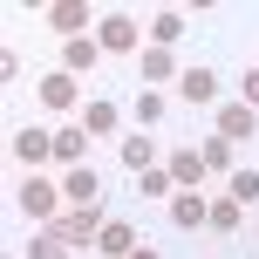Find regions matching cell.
<instances>
[{
  "label": "cell",
  "mask_w": 259,
  "mask_h": 259,
  "mask_svg": "<svg viewBox=\"0 0 259 259\" xmlns=\"http://www.w3.org/2000/svg\"><path fill=\"white\" fill-rule=\"evenodd\" d=\"M14 205H21V211H27L34 225H55V219L68 211V198H62V184H48V178L34 170V178H27L21 191H14Z\"/></svg>",
  "instance_id": "6da1fadb"
},
{
  "label": "cell",
  "mask_w": 259,
  "mask_h": 259,
  "mask_svg": "<svg viewBox=\"0 0 259 259\" xmlns=\"http://www.w3.org/2000/svg\"><path fill=\"white\" fill-rule=\"evenodd\" d=\"M48 232L62 239V246H75V252H82V246H96V239H103V211H89V205H68L62 219L48 225Z\"/></svg>",
  "instance_id": "7a4b0ae2"
},
{
  "label": "cell",
  "mask_w": 259,
  "mask_h": 259,
  "mask_svg": "<svg viewBox=\"0 0 259 259\" xmlns=\"http://www.w3.org/2000/svg\"><path fill=\"white\" fill-rule=\"evenodd\" d=\"M96 41H103V55H143V27L130 14H103L96 21Z\"/></svg>",
  "instance_id": "3957f363"
},
{
  "label": "cell",
  "mask_w": 259,
  "mask_h": 259,
  "mask_svg": "<svg viewBox=\"0 0 259 259\" xmlns=\"http://www.w3.org/2000/svg\"><path fill=\"white\" fill-rule=\"evenodd\" d=\"M48 27L62 41H82V34H96V14L82 7V0H55V7H48Z\"/></svg>",
  "instance_id": "277c9868"
},
{
  "label": "cell",
  "mask_w": 259,
  "mask_h": 259,
  "mask_svg": "<svg viewBox=\"0 0 259 259\" xmlns=\"http://www.w3.org/2000/svg\"><path fill=\"white\" fill-rule=\"evenodd\" d=\"M137 75H143V89H164V82H178V75H184V68H178V55H170V48H150V41H143Z\"/></svg>",
  "instance_id": "5b68a950"
},
{
  "label": "cell",
  "mask_w": 259,
  "mask_h": 259,
  "mask_svg": "<svg viewBox=\"0 0 259 259\" xmlns=\"http://www.w3.org/2000/svg\"><path fill=\"white\" fill-rule=\"evenodd\" d=\"M62 198H68V205H89V211H103V170L75 164V170L62 178Z\"/></svg>",
  "instance_id": "8992f818"
},
{
  "label": "cell",
  "mask_w": 259,
  "mask_h": 259,
  "mask_svg": "<svg viewBox=\"0 0 259 259\" xmlns=\"http://www.w3.org/2000/svg\"><path fill=\"white\" fill-rule=\"evenodd\" d=\"M164 170H170L178 191H198V184H205V157H198V143H178V150L164 157Z\"/></svg>",
  "instance_id": "52a82bcc"
},
{
  "label": "cell",
  "mask_w": 259,
  "mask_h": 259,
  "mask_svg": "<svg viewBox=\"0 0 259 259\" xmlns=\"http://www.w3.org/2000/svg\"><path fill=\"white\" fill-rule=\"evenodd\" d=\"M164 211H170V225L198 232V225L211 219V198H205V191H170V198H164Z\"/></svg>",
  "instance_id": "ba28073f"
},
{
  "label": "cell",
  "mask_w": 259,
  "mask_h": 259,
  "mask_svg": "<svg viewBox=\"0 0 259 259\" xmlns=\"http://www.w3.org/2000/svg\"><path fill=\"white\" fill-rule=\"evenodd\" d=\"M219 137H225V143H252V137H259V109H246V103H219Z\"/></svg>",
  "instance_id": "9c48e42d"
},
{
  "label": "cell",
  "mask_w": 259,
  "mask_h": 259,
  "mask_svg": "<svg viewBox=\"0 0 259 259\" xmlns=\"http://www.w3.org/2000/svg\"><path fill=\"white\" fill-rule=\"evenodd\" d=\"M7 150L21 157L27 170H41V164L55 157V130H14V143H7Z\"/></svg>",
  "instance_id": "30bf717a"
},
{
  "label": "cell",
  "mask_w": 259,
  "mask_h": 259,
  "mask_svg": "<svg viewBox=\"0 0 259 259\" xmlns=\"http://www.w3.org/2000/svg\"><path fill=\"white\" fill-rule=\"evenodd\" d=\"M82 130H89V137H116L123 130V109L109 103V96H89V103H82V116H75Z\"/></svg>",
  "instance_id": "8fae6325"
},
{
  "label": "cell",
  "mask_w": 259,
  "mask_h": 259,
  "mask_svg": "<svg viewBox=\"0 0 259 259\" xmlns=\"http://www.w3.org/2000/svg\"><path fill=\"white\" fill-rule=\"evenodd\" d=\"M89 130H82V123H62V130H55V164H68V170H75V164H89Z\"/></svg>",
  "instance_id": "7c38bea8"
},
{
  "label": "cell",
  "mask_w": 259,
  "mask_h": 259,
  "mask_svg": "<svg viewBox=\"0 0 259 259\" xmlns=\"http://www.w3.org/2000/svg\"><path fill=\"white\" fill-rule=\"evenodd\" d=\"M75 103H82V89H75V75H68V68L41 75V109H55V116H62V109H75Z\"/></svg>",
  "instance_id": "4fadbf2b"
},
{
  "label": "cell",
  "mask_w": 259,
  "mask_h": 259,
  "mask_svg": "<svg viewBox=\"0 0 259 259\" xmlns=\"http://www.w3.org/2000/svg\"><path fill=\"white\" fill-rule=\"evenodd\" d=\"M116 157L137 170V178H143V170H157V143H150V130H130V137L116 143Z\"/></svg>",
  "instance_id": "5bb4252c"
},
{
  "label": "cell",
  "mask_w": 259,
  "mask_h": 259,
  "mask_svg": "<svg viewBox=\"0 0 259 259\" xmlns=\"http://www.w3.org/2000/svg\"><path fill=\"white\" fill-rule=\"evenodd\" d=\"M137 246H143V239L130 232L123 219H103V239H96V252H103V259H130V252H137Z\"/></svg>",
  "instance_id": "9a60e30c"
},
{
  "label": "cell",
  "mask_w": 259,
  "mask_h": 259,
  "mask_svg": "<svg viewBox=\"0 0 259 259\" xmlns=\"http://www.w3.org/2000/svg\"><path fill=\"white\" fill-rule=\"evenodd\" d=\"M178 96H184V103H198V109L219 103V75H211V68H184V75H178Z\"/></svg>",
  "instance_id": "2e32d148"
},
{
  "label": "cell",
  "mask_w": 259,
  "mask_h": 259,
  "mask_svg": "<svg viewBox=\"0 0 259 259\" xmlns=\"http://www.w3.org/2000/svg\"><path fill=\"white\" fill-rule=\"evenodd\" d=\"M96 62H103V41H96V34H82V41H62V68H68V75H89Z\"/></svg>",
  "instance_id": "e0dca14e"
},
{
  "label": "cell",
  "mask_w": 259,
  "mask_h": 259,
  "mask_svg": "<svg viewBox=\"0 0 259 259\" xmlns=\"http://www.w3.org/2000/svg\"><path fill=\"white\" fill-rule=\"evenodd\" d=\"M205 225H211V232H239V225H246V205H239L232 191L211 198V219H205Z\"/></svg>",
  "instance_id": "ac0fdd59"
},
{
  "label": "cell",
  "mask_w": 259,
  "mask_h": 259,
  "mask_svg": "<svg viewBox=\"0 0 259 259\" xmlns=\"http://www.w3.org/2000/svg\"><path fill=\"white\" fill-rule=\"evenodd\" d=\"M170 41H184V14H178V7L150 14V48H170Z\"/></svg>",
  "instance_id": "d6986e66"
},
{
  "label": "cell",
  "mask_w": 259,
  "mask_h": 259,
  "mask_svg": "<svg viewBox=\"0 0 259 259\" xmlns=\"http://www.w3.org/2000/svg\"><path fill=\"white\" fill-rule=\"evenodd\" d=\"M232 150H239V143H225V137H211V143H198V157H205V170H225V178H232Z\"/></svg>",
  "instance_id": "ffe728a7"
},
{
  "label": "cell",
  "mask_w": 259,
  "mask_h": 259,
  "mask_svg": "<svg viewBox=\"0 0 259 259\" xmlns=\"http://www.w3.org/2000/svg\"><path fill=\"white\" fill-rule=\"evenodd\" d=\"M164 109H170V103H164V96H157V89H143V96H137V103H130V116H137L143 130H157V123H164Z\"/></svg>",
  "instance_id": "44dd1931"
},
{
  "label": "cell",
  "mask_w": 259,
  "mask_h": 259,
  "mask_svg": "<svg viewBox=\"0 0 259 259\" xmlns=\"http://www.w3.org/2000/svg\"><path fill=\"white\" fill-rule=\"evenodd\" d=\"M21 259H75V246H62V239H55L48 225H41V232H34V246H27Z\"/></svg>",
  "instance_id": "7402d4cb"
},
{
  "label": "cell",
  "mask_w": 259,
  "mask_h": 259,
  "mask_svg": "<svg viewBox=\"0 0 259 259\" xmlns=\"http://www.w3.org/2000/svg\"><path fill=\"white\" fill-rule=\"evenodd\" d=\"M225 191H232L239 205H259V170H246V164H239L232 178H225Z\"/></svg>",
  "instance_id": "603a6c76"
},
{
  "label": "cell",
  "mask_w": 259,
  "mask_h": 259,
  "mask_svg": "<svg viewBox=\"0 0 259 259\" xmlns=\"http://www.w3.org/2000/svg\"><path fill=\"white\" fill-rule=\"evenodd\" d=\"M137 191H143V198H170L178 184H170V170L157 164V170H143V178H137Z\"/></svg>",
  "instance_id": "cb8c5ba5"
},
{
  "label": "cell",
  "mask_w": 259,
  "mask_h": 259,
  "mask_svg": "<svg viewBox=\"0 0 259 259\" xmlns=\"http://www.w3.org/2000/svg\"><path fill=\"white\" fill-rule=\"evenodd\" d=\"M239 103H246V109H259V62L239 75Z\"/></svg>",
  "instance_id": "d4e9b609"
},
{
  "label": "cell",
  "mask_w": 259,
  "mask_h": 259,
  "mask_svg": "<svg viewBox=\"0 0 259 259\" xmlns=\"http://www.w3.org/2000/svg\"><path fill=\"white\" fill-rule=\"evenodd\" d=\"M130 259H164V252H157V246H137V252H130Z\"/></svg>",
  "instance_id": "484cf974"
}]
</instances>
